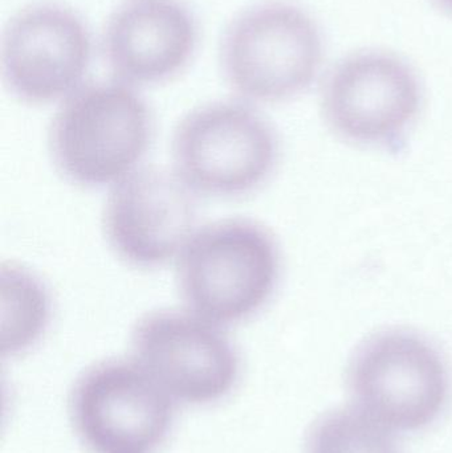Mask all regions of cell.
<instances>
[{"mask_svg": "<svg viewBox=\"0 0 452 453\" xmlns=\"http://www.w3.org/2000/svg\"><path fill=\"white\" fill-rule=\"evenodd\" d=\"M154 130L138 88L116 79L87 81L56 105L48 153L71 185L109 188L142 166Z\"/></svg>", "mask_w": 452, "mask_h": 453, "instance_id": "cell-1", "label": "cell"}, {"mask_svg": "<svg viewBox=\"0 0 452 453\" xmlns=\"http://www.w3.org/2000/svg\"><path fill=\"white\" fill-rule=\"evenodd\" d=\"M183 306L218 325L259 313L280 277V250L257 220L225 218L201 225L174 263Z\"/></svg>", "mask_w": 452, "mask_h": 453, "instance_id": "cell-2", "label": "cell"}, {"mask_svg": "<svg viewBox=\"0 0 452 453\" xmlns=\"http://www.w3.org/2000/svg\"><path fill=\"white\" fill-rule=\"evenodd\" d=\"M323 61L318 21L288 0L249 5L234 16L220 39L225 81L236 98L252 105L302 95L315 82Z\"/></svg>", "mask_w": 452, "mask_h": 453, "instance_id": "cell-3", "label": "cell"}, {"mask_svg": "<svg viewBox=\"0 0 452 453\" xmlns=\"http://www.w3.org/2000/svg\"><path fill=\"white\" fill-rule=\"evenodd\" d=\"M278 159L275 130L239 98L196 106L172 132V170L199 196L254 193L270 180Z\"/></svg>", "mask_w": 452, "mask_h": 453, "instance_id": "cell-4", "label": "cell"}, {"mask_svg": "<svg viewBox=\"0 0 452 453\" xmlns=\"http://www.w3.org/2000/svg\"><path fill=\"white\" fill-rule=\"evenodd\" d=\"M356 407L387 430L416 431L438 419L450 377L442 354L406 329L377 333L361 343L348 367Z\"/></svg>", "mask_w": 452, "mask_h": 453, "instance_id": "cell-5", "label": "cell"}, {"mask_svg": "<svg viewBox=\"0 0 452 453\" xmlns=\"http://www.w3.org/2000/svg\"><path fill=\"white\" fill-rule=\"evenodd\" d=\"M95 50L89 27L73 8L31 3L16 11L3 29V82L27 105H57L87 82Z\"/></svg>", "mask_w": 452, "mask_h": 453, "instance_id": "cell-6", "label": "cell"}, {"mask_svg": "<svg viewBox=\"0 0 452 453\" xmlns=\"http://www.w3.org/2000/svg\"><path fill=\"white\" fill-rule=\"evenodd\" d=\"M199 198L172 167L142 166L108 188L101 228L126 265L174 264L199 226Z\"/></svg>", "mask_w": 452, "mask_h": 453, "instance_id": "cell-7", "label": "cell"}, {"mask_svg": "<svg viewBox=\"0 0 452 453\" xmlns=\"http://www.w3.org/2000/svg\"><path fill=\"white\" fill-rule=\"evenodd\" d=\"M422 85L395 53L366 50L332 68L321 90L328 127L348 142L381 146L397 141L421 111Z\"/></svg>", "mask_w": 452, "mask_h": 453, "instance_id": "cell-8", "label": "cell"}, {"mask_svg": "<svg viewBox=\"0 0 452 453\" xmlns=\"http://www.w3.org/2000/svg\"><path fill=\"white\" fill-rule=\"evenodd\" d=\"M198 45V20L185 3L124 0L106 19L98 50L111 79L140 89L180 76Z\"/></svg>", "mask_w": 452, "mask_h": 453, "instance_id": "cell-9", "label": "cell"}, {"mask_svg": "<svg viewBox=\"0 0 452 453\" xmlns=\"http://www.w3.org/2000/svg\"><path fill=\"white\" fill-rule=\"evenodd\" d=\"M52 317V301L47 285L21 264L0 268V319L11 337L36 334Z\"/></svg>", "mask_w": 452, "mask_h": 453, "instance_id": "cell-10", "label": "cell"}, {"mask_svg": "<svg viewBox=\"0 0 452 453\" xmlns=\"http://www.w3.org/2000/svg\"><path fill=\"white\" fill-rule=\"evenodd\" d=\"M313 453H398L389 430L357 407L329 411L316 427Z\"/></svg>", "mask_w": 452, "mask_h": 453, "instance_id": "cell-11", "label": "cell"}, {"mask_svg": "<svg viewBox=\"0 0 452 453\" xmlns=\"http://www.w3.org/2000/svg\"><path fill=\"white\" fill-rule=\"evenodd\" d=\"M432 2L438 10L442 11L445 15L452 18V0H432Z\"/></svg>", "mask_w": 452, "mask_h": 453, "instance_id": "cell-12", "label": "cell"}]
</instances>
